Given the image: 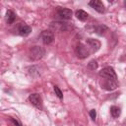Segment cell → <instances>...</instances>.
Wrapping results in <instances>:
<instances>
[{
    "instance_id": "6da1fadb",
    "label": "cell",
    "mask_w": 126,
    "mask_h": 126,
    "mask_svg": "<svg viewBox=\"0 0 126 126\" xmlns=\"http://www.w3.org/2000/svg\"><path fill=\"white\" fill-rule=\"evenodd\" d=\"M44 54H45L44 48L41 47V46H38V45L31 47L30 50H29V57L32 61H36V60L41 59Z\"/></svg>"
},
{
    "instance_id": "7a4b0ae2",
    "label": "cell",
    "mask_w": 126,
    "mask_h": 126,
    "mask_svg": "<svg viewBox=\"0 0 126 126\" xmlns=\"http://www.w3.org/2000/svg\"><path fill=\"white\" fill-rule=\"evenodd\" d=\"M99 76H101L102 78L108 79V80H114V81H116V79H117V76H116V73H115L114 69L112 67H110V66H107V67L102 68L99 71Z\"/></svg>"
},
{
    "instance_id": "3957f363",
    "label": "cell",
    "mask_w": 126,
    "mask_h": 126,
    "mask_svg": "<svg viewBox=\"0 0 126 126\" xmlns=\"http://www.w3.org/2000/svg\"><path fill=\"white\" fill-rule=\"evenodd\" d=\"M76 54L79 58L81 59H84V58H87L89 55H90V50H89V47L87 48V46L83 43H79L76 47Z\"/></svg>"
},
{
    "instance_id": "277c9868",
    "label": "cell",
    "mask_w": 126,
    "mask_h": 126,
    "mask_svg": "<svg viewBox=\"0 0 126 126\" xmlns=\"http://www.w3.org/2000/svg\"><path fill=\"white\" fill-rule=\"evenodd\" d=\"M40 38L44 44H50L54 39V33L51 31H43L40 34Z\"/></svg>"
},
{
    "instance_id": "5b68a950",
    "label": "cell",
    "mask_w": 126,
    "mask_h": 126,
    "mask_svg": "<svg viewBox=\"0 0 126 126\" xmlns=\"http://www.w3.org/2000/svg\"><path fill=\"white\" fill-rule=\"evenodd\" d=\"M29 99L32 102V104L34 105L36 108L40 109L42 107V99H41V96L38 94H30Z\"/></svg>"
},
{
    "instance_id": "8992f818",
    "label": "cell",
    "mask_w": 126,
    "mask_h": 126,
    "mask_svg": "<svg viewBox=\"0 0 126 126\" xmlns=\"http://www.w3.org/2000/svg\"><path fill=\"white\" fill-rule=\"evenodd\" d=\"M89 5L92 8H94L96 12H98L100 14H102V13L105 12V7H104L103 3L101 1H99V0H92V1L89 2Z\"/></svg>"
},
{
    "instance_id": "52a82bcc",
    "label": "cell",
    "mask_w": 126,
    "mask_h": 126,
    "mask_svg": "<svg viewBox=\"0 0 126 126\" xmlns=\"http://www.w3.org/2000/svg\"><path fill=\"white\" fill-rule=\"evenodd\" d=\"M50 28L55 30V31H59V32H64L67 31L69 26L67 23H63V22H52L50 24Z\"/></svg>"
},
{
    "instance_id": "ba28073f",
    "label": "cell",
    "mask_w": 126,
    "mask_h": 126,
    "mask_svg": "<svg viewBox=\"0 0 126 126\" xmlns=\"http://www.w3.org/2000/svg\"><path fill=\"white\" fill-rule=\"evenodd\" d=\"M57 15L63 20H69L72 17V11L68 8H60L57 10Z\"/></svg>"
},
{
    "instance_id": "9c48e42d",
    "label": "cell",
    "mask_w": 126,
    "mask_h": 126,
    "mask_svg": "<svg viewBox=\"0 0 126 126\" xmlns=\"http://www.w3.org/2000/svg\"><path fill=\"white\" fill-rule=\"evenodd\" d=\"M18 33L20 34V35H22V36H27V35H29L30 33H31V32H32V28L30 27V26H28V25H25V24H20L19 26H18Z\"/></svg>"
},
{
    "instance_id": "30bf717a",
    "label": "cell",
    "mask_w": 126,
    "mask_h": 126,
    "mask_svg": "<svg viewBox=\"0 0 126 126\" xmlns=\"http://www.w3.org/2000/svg\"><path fill=\"white\" fill-rule=\"evenodd\" d=\"M117 87H118V85H117L116 81H114V80H108V79H106L102 83V88L104 90H106V91H113Z\"/></svg>"
},
{
    "instance_id": "8fae6325",
    "label": "cell",
    "mask_w": 126,
    "mask_h": 126,
    "mask_svg": "<svg viewBox=\"0 0 126 126\" xmlns=\"http://www.w3.org/2000/svg\"><path fill=\"white\" fill-rule=\"evenodd\" d=\"M87 45L90 46L89 48H92L93 52H95V51H97L99 49L100 42L97 39H94V38H88L87 39Z\"/></svg>"
},
{
    "instance_id": "7c38bea8",
    "label": "cell",
    "mask_w": 126,
    "mask_h": 126,
    "mask_svg": "<svg viewBox=\"0 0 126 126\" xmlns=\"http://www.w3.org/2000/svg\"><path fill=\"white\" fill-rule=\"evenodd\" d=\"M75 16L77 17L78 20H80V21H82V22L86 21V20L88 19V17H89L88 13L85 12L84 10H77L76 13H75Z\"/></svg>"
},
{
    "instance_id": "4fadbf2b",
    "label": "cell",
    "mask_w": 126,
    "mask_h": 126,
    "mask_svg": "<svg viewBox=\"0 0 126 126\" xmlns=\"http://www.w3.org/2000/svg\"><path fill=\"white\" fill-rule=\"evenodd\" d=\"M15 20H16V14H15L13 11L8 10V11L6 12V22H7L9 25H11V24L14 23Z\"/></svg>"
},
{
    "instance_id": "5bb4252c",
    "label": "cell",
    "mask_w": 126,
    "mask_h": 126,
    "mask_svg": "<svg viewBox=\"0 0 126 126\" xmlns=\"http://www.w3.org/2000/svg\"><path fill=\"white\" fill-rule=\"evenodd\" d=\"M107 30H108V28H107L106 26H104V25H97V26L94 27V32L97 33V34H102V33H104Z\"/></svg>"
},
{
    "instance_id": "9a60e30c",
    "label": "cell",
    "mask_w": 126,
    "mask_h": 126,
    "mask_svg": "<svg viewBox=\"0 0 126 126\" xmlns=\"http://www.w3.org/2000/svg\"><path fill=\"white\" fill-rule=\"evenodd\" d=\"M120 113H121V110H120V108L118 106L113 105V106L110 107V114H111V116L113 118H117L120 115Z\"/></svg>"
},
{
    "instance_id": "2e32d148",
    "label": "cell",
    "mask_w": 126,
    "mask_h": 126,
    "mask_svg": "<svg viewBox=\"0 0 126 126\" xmlns=\"http://www.w3.org/2000/svg\"><path fill=\"white\" fill-rule=\"evenodd\" d=\"M54 92H55V94H56L60 99H62V98H63V93H62V91L59 89V87L54 86Z\"/></svg>"
},
{
    "instance_id": "e0dca14e",
    "label": "cell",
    "mask_w": 126,
    "mask_h": 126,
    "mask_svg": "<svg viewBox=\"0 0 126 126\" xmlns=\"http://www.w3.org/2000/svg\"><path fill=\"white\" fill-rule=\"evenodd\" d=\"M89 67H90L92 70L96 69V68H97V63H96V61H95V60H91V61L89 62Z\"/></svg>"
},
{
    "instance_id": "ac0fdd59",
    "label": "cell",
    "mask_w": 126,
    "mask_h": 126,
    "mask_svg": "<svg viewBox=\"0 0 126 126\" xmlns=\"http://www.w3.org/2000/svg\"><path fill=\"white\" fill-rule=\"evenodd\" d=\"M90 116L93 120H95V117H96V111L95 109H91L90 110Z\"/></svg>"
},
{
    "instance_id": "d6986e66",
    "label": "cell",
    "mask_w": 126,
    "mask_h": 126,
    "mask_svg": "<svg viewBox=\"0 0 126 126\" xmlns=\"http://www.w3.org/2000/svg\"><path fill=\"white\" fill-rule=\"evenodd\" d=\"M11 120L14 122V124H16V125H18V126H21V123H20V122H18L17 120H15L14 118H11Z\"/></svg>"
},
{
    "instance_id": "ffe728a7",
    "label": "cell",
    "mask_w": 126,
    "mask_h": 126,
    "mask_svg": "<svg viewBox=\"0 0 126 126\" xmlns=\"http://www.w3.org/2000/svg\"><path fill=\"white\" fill-rule=\"evenodd\" d=\"M124 6H125V9H126V0L124 1Z\"/></svg>"
}]
</instances>
